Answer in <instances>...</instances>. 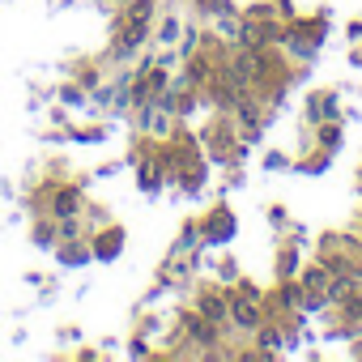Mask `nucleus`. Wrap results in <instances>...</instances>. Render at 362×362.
<instances>
[{
    "label": "nucleus",
    "instance_id": "nucleus-4",
    "mask_svg": "<svg viewBox=\"0 0 362 362\" xmlns=\"http://www.w3.org/2000/svg\"><path fill=\"white\" fill-rule=\"evenodd\" d=\"M149 18H153V0H136V5H128V13H124L128 26H149Z\"/></svg>",
    "mask_w": 362,
    "mask_h": 362
},
{
    "label": "nucleus",
    "instance_id": "nucleus-8",
    "mask_svg": "<svg viewBox=\"0 0 362 362\" xmlns=\"http://www.w3.org/2000/svg\"><path fill=\"white\" fill-rule=\"evenodd\" d=\"M149 128H153V136H162V132H166V115H153Z\"/></svg>",
    "mask_w": 362,
    "mask_h": 362
},
{
    "label": "nucleus",
    "instance_id": "nucleus-10",
    "mask_svg": "<svg viewBox=\"0 0 362 362\" xmlns=\"http://www.w3.org/2000/svg\"><path fill=\"white\" fill-rule=\"evenodd\" d=\"M358 328H362V320H358Z\"/></svg>",
    "mask_w": 362,
    "mask_h": 362
},
{
    "label": "nucleus",
    "instance_id": "nucleus-5",
    "mask_svg": "<svg viewBox=\"0 0 362 362\" xmlns=\"http://www.w3.org/2000/svg\"><path fill=\"white\" fill-rule=\"evenodd\" d=\"M332 303H345V298H354V277H328V290H324Z\"/></svg>",
    "mask_w": 362,
    "mask_h": 362
},
{
    "label": "nucleus",
    "instance_id": "nucleus-1",
    "mask_svg": "<svg viewBox=\"0 0 362 362\" xmlns=\"http://www.w3.org/2000/svg\"><path fill=\"white\" fill-rule=\"evenodd\" d=\"M226 315H230L239 328H247V332H260V320H264V311H260L256 303H247V298H235Z\"/></svg>",
    "mask_w": 362,
    "mask_h": 362
},
{
    "label": "nucleus",
    "instance_id": "nucleus-7",
    "mask_svg": "<svg viewBox=\"0 0 362 362\" xmlns=\"http://www.w3.org/2000/svg\"><path fill=\"white\" fill-rule=\"evenodd\" d=\"M158 39H162V43H175V39H179V18H162Z\"/></svg>",
    "mask_w": 362,
    "mask_h": 362
},
{
    "label": "nucleus",
    "instance_id": "nucleus-6",
    "mask_svg": "<svg viewBox=\"0 0 362 362\" xmlns=\"http://www.w3.org/2000/svg\"><path fill=\"white\" fill-rule=\"evenodd\" d=\"M303 290H328V273L324 269H307L303 273Z\"/></svg>",
    "mask_w": 362,
    "mask_h": 362
},
{
    "label": "nucleus",
    "instance_id": "nucleus-3",
    "mask_svg": "<svg viewBox=\"0 0 362 362\" xmlns=\"http://www.w3.org/2000/svg\"><path fill=\"white\" fill-rule=\"evenodd\" d=\"M52 214H56V218H77V214H81V197H77V192H56Z\"/></svg>",
    "mask_w": 362,
    "mask_h": 362
},
{
    "label": "nucleus",
    "instance_id": "nucleus-9",
    "mask_svg": "<svg viewBox=\"0 0 362 362\" xmlns=\"http://www.w3.org/2000/svg\"><path fill=\"white\" fill-rule=\"evenodd\" d=\"M358 277H362V260H358Z\"/></svg>",
    "mask_w": 362,
    "mask_h": 362
},
{
    "label": "nucleus",
    "instance_id": "nucleus-2",
    "mask_svg": "<svg viewBox=\"0 0 362 362\" xmlns=\"http://www.w3.org/2000/svg\"><path fill=\"white\" fill-rule=\"evenodd\" d=\"M197 311H201V320H209V324H218V320H226V311H230V303H226V298H218V294H205Z\"/></svg>",
    "mask_w": 362,
    "mask_h": 362
}]
</instances>
